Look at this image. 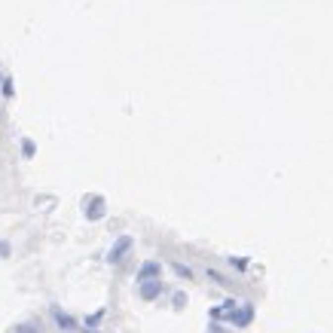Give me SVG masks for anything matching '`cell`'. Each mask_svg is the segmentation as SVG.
Here are the masks:
<instances>
[{
  "mask_svg": "<svg viewBox=\"0 0 333 333\" xmlns=\"http://www.w3.org/2000/svg\"><path fill=\"white\" fill-rule=\"evenodd\" d=\"M0 257H9V244L6 241H0Z\"/></svg>",
  "mask_w": 333,
  "mask_h": 333,
  "instance_id": "11",
  "label": "cell"
},
{
  "mask_svg": "<svg viewBox=\"0 0 333 333\" xmlns=\"http://www.w3.org/2000/svg\"><path fill=\"white\" fill-rule=\"evenodd\" d=\"M211 333H223V327H211Z\"/></svg>",
  "mask_w": 333,
  "mask_h": 333,
  "instance_id": "12",
  "label": "cell"
},
{
  "mask_svg": "<svg viewBox=\"0 0 333 333\" xmlns=\"http://www.w3.org/2000/svg\"><path fill=\"white\" fill-rule=\"evenodd\" d=\"M174 272H178L181 278H192V269H190V266H184V263H174Z\"/></svg>",
  "mask_w": 333,
  "mask_h": 333,
  "instance_id": "7",
  "label": "cell"
},
{
  "mask_svg": "<svg viewBox=\"0 0 333 333\" xmlns=\"http://www.w3.org/2000/svg\"><path fill=\"white\" fill-rule=\"evenodd\" d=\"M132 244H135V238H132V236H119V238L113 241V248H110L107 260H110V263H122V260H126V254L132 251Z\"/></svg>",
  "mask_w": 333,
  "mask_h": 333,
  "instance_id": "1",
  "label": "cell"
},
{
  "mask_svg": "<svg viewBox=\"0 0 333 333\" xmlns=\"http://www.w3.org/2000/svg\"><path fill=\"white\" fill-rule=\"evenodd\" d=\"M0 92H3L6 98L12 95V80H9V77H3V83H0Z\"/></svg>",
  "mask_w": 333,
  "mask_h": 333,
  "instance_id": "9",
  "label": "cell"
},
{
  "mask_svg": "<svg viewBox=\"0 0 333 333\" xmlns=\"http://www.w3.org/2000/svg\"><path fill=\"white\" fill-rule=\"evenodd\" d=\"M0 83H3V77H0Z\"/></svg>",
  "mask_w": 333,
  "mask_h": 333,
  "instance_id": "13",
  "label": "cell"
},
{
  "mask_svg": "<svg viewBox=\"0 0 333 333\" xmlns=\"http://www.w3.org/2000/svg\"><path fill=\"white\" fill-rule=\"evenodd\" d=\"M22 153H25V159H31V156H34V141L25 138V141H22Z\"/></svg>",
  "mask_w": 333,
  "mask_h": 333,
  "instance_id": "8",
  "label": "cell"
},
{
  "mask_svg": "<svg viewBox=\"0 0 333 333\" xmlns=\"http://www.w3.org/2000/svg\"><path fill=\"white\" fill-rule=\"evenodd\" d=\"M15 333H40V330L34 327V324H19V327H15Z\"/></svg>",
  "mask_w": 333,
  "mask_h": 333,
  "instance_id": "10",
  "label": "cell"
},
{
  "mask_svg": "<svg viewBox=\"0 0 333 333\" xmlns=\"http://www.w3.org/2000/svg\"><path fill=\"white\" fill-rule=\"evenodd\" d=\"M104 211H107V202H104L101 196H89V199L83 202V214L89 217V220H101Z\"/></svg>",
  "mask_w": 333,
  "mask_h": 333,
  "instance_id": "2",
  "label": "cell"
},
{
  "mask_svg": "<svg viewBox=\"0 0 333 333\" xmlns=\"http://www.w3.org/2000/svg\"><path fill=\"white\" fill-rule=\"evenodd\" d=\"M138 293H141V300H156V296L162 293V278H150V282H141L138 285Z\"/></svg>",
  "mask_w": 333,
  "mask_h": 333,
  "instance_id": "3",
  "label": "cell"
},
{
  "mask_svg": "<svg viewBox=\"0 0 333 333\" xmlns=\"http://www.w3.org/2000/svg\"><path fill=\"white\" fill-rule=\"evenodd\" d=\"M52 318H55V324L64 327V330H74V327H77V321L71 318V315H64L61 309H52Z\"/></svg>",
  "mask_w": 333,
  "mask_h": 333,
  "instance_id": "6",
  "label": "cell"
},
{
  "mask_svg": "<svg viewBox=\"0 0 333 333\" xmlns=\"http://www.w3.org/2000/svg\"><path fill=\"white\" fill-rule=\"evenodd\" d=\"M150 278H162V263L147 260L144 266L138 269V285H141V282H150Z\"/></svg>",
  "mask_w": 333,
  "mask_h": 333,
  "instance_id": "5",
  "label": "cell"
},
{
  "mask_svg": "<svg viewBox=\"0 0 333 333\" xmlns=\"http://www.w3.org/2000/svg\"><path fill=\"white\" fill-rule=\"evenodd\" d=\"M230 321L236 327H248L254 321V303H238V309H236V315H233Z\"/></svg>",
  "mask_w": 333,
  "mask_h": 333,
  "instance_id": "4",
  "label": "cell"
}]
</instances>
